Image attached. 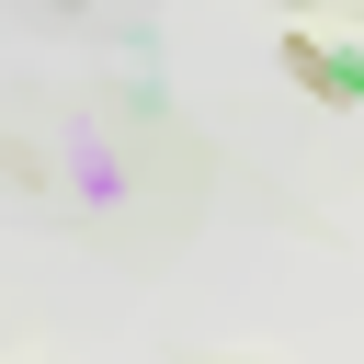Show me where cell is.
I'll use <instances>...</instances> for the list:
<instances>
[{"mask_svg": "<svg viewBox=\"0 0 364 364\" xmlns=\"http://www.w3.org/2000/svg\"><path fill=\"white\" fill-rule=\"evenodd\" d=\"M307 68H330V80H341V102H364V57H307Z\"/></svg>", "mask_w": 364, "mask_h": 364, "instance_id": "1", "label": "cell"}]
</instances>
